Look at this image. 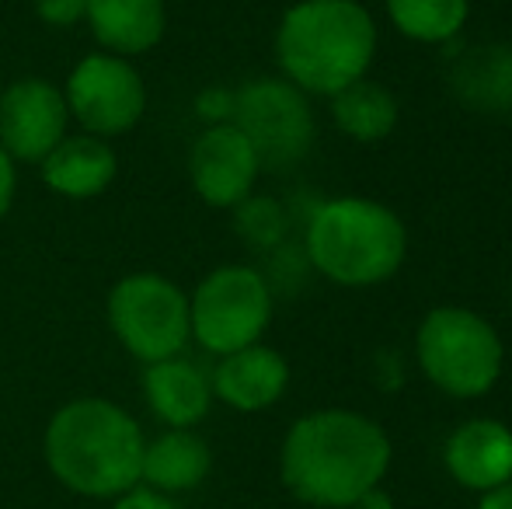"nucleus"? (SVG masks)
<instances>
[{"instance_id":"a878e982","label":"nucleus","mask_w":512,"mask_h":509,"mask_svg":"<svg viewBox=\"0 0 512 509\" xmlns=\"http://www.w3.org/2000/svg\"><path fill=\"white\" fill-rule=\"evenodd\" d=\"M14 196H18V164L0 150V224H4L7 213H11Z\"/></svg>"},{"instance_id":"7ed1b4c3","label":"nucleus","mask_w":512,"mask_h":509,"mask_svg":"<svg viewBox=\"0 0 512 509\" xmlns=\"http://www.w3.org/2000/svg\"><path fill=\"white\" fill-rule=\"evenodd\" d=\"M272 53L279 77L328 102L370 77L380 53V25L363 0H297L279 14Z\"/></svg>"},{"instance_id":"9b49d317","label":"nucleus","mask_w":512,"mask_h":509,"mask_svg":"<svg viewBox=\"0 0 512 509\" xmlns=\"http://www.w3.org/2000/svg\"><path fill=\"white\" fill-rule=\"evenodd\" d=\"M262 161L234 123L203 126L189 150L192 192L213 210H234L255 192Z\"/></svg>"},{"instance_id":"f3484780","label":"nucleus","mask_w":512,"mask_h":509,"mask_svg":"<svg viewBox=\"0 0 512 509\" xmlns=\"http://www.w3.org/2000/svg\"><path fill=\"white\" fill-rule=\"evenodd\" d=\"M84 25L91 28L102 53L136 60L164 42L168 4L164 0H88Z\"/></svg>"},{"instance_id":"0eeeda50","label":"nucleus","mask_w":512,"mask_h":509,"mask_svg":"<svg viewBox=\"0 0 512 509\" xmlns=\"http://www.w3.org/2000/svg\"><path fill=\"white\" fill-rule=\"evenodd\" d=\"M108 332L143 367L182 356L192 342L189 293L164 272H129L108 290Z\"/></svg>"},{"instance_id":"b1692460","label":"nucleus","mask_w":512,"mask_h":509,"mask_svg":"<svg viewBox=\"0 0 512 509\" xmlns=\"http://www.w3.org/2000/svg\"><path fill=\"white\" fill-rule=\"evenodd\" d=\"M373 381L384 387V391H398L401 381H405V363H401L398 349H380L373 356Z\"/></svg>"},{"instance_id":"39448f33","label":"nucleus","mask_w":512,"mask_h":509,"mask_svg":"<svg viewBox=\"0 0 512 509\" xmlns=\"http://www.w3.org/2000/svg\"><path fill=\"white\" fill-rule=\"evenodd\" d=\"M411 360L439 394L478 401L506 374V342L481 311L467 304H436L418 318Z\"/></svg>"},{"instance_id":"ddd939ff","label":"nucleus","mask_w":512,"mask_h":509,"mask_svg":"<svg viewBox=\"0 0 512 509\" xmlns=\"http://www.w3.org/2000/svg\"><path fill=\"white\" fill-rule=\"evenodd\" d=\"M443 468L460 489L478 496L512 482V429L492 415L464 419L446 436Z\"/></svg>"},{"instance_id":"393cba45","label":"nucleus","mask_w":512,"mask_h":509,"mask_svg":"<svg viewBox=\"0 0 512 509\" xmlns=\"http://www.w3.org/2000/svg\"><path fill=\"white\" fill-rule=\"evenodd\" d=\"M108 509H185L178 499L171 496H161V492L147 489V485H136L133 492H126V496H119Z\"/></svg>"},{"instance_id":"1a4fd4ad","label":"nucleus","mask_w":512,"mask_h":509,"mask_svg":"<svg viewBox=\"0 0 512 509\" xmlns=\"http://www.w3.org/2000/svg\"><path fill=\"white\" fill-rule=\"evenodd\" d=\"M60 88L67 98L70 123L108 143L112 136L133 133L147 112V84L136 63L102 49L81 56Z\"/></svg>"},{"instance_id":"f03ea898","label":"nucleus","mask_w":512,"mask_h":509,"mask_svg":"<svg viewBox=\"0 0 512 509\" xmlns=\"http://www.w3.org/2000/svg\"><path fill=\"white\" fill-rule=\"evenodd\" d=\"M147 436L129 408L112 398H70L46 422L42 461L67 492L115 503L140 485Z\"/></svg>"},{"instance_id":"423d86ee","label":"nucleus","mask_w":512,"mask_h":509,"mask_svg":"<svg viewBox=\"0 0 512 509\" xmlns=\"http://www.w3.org/2000/svg\"><path fill=\"white\" fill-rule=\"evenodd\" d=\"M272 318H276V290L258 265H216L189 293L192 342L209 356H227L265 342Z\"/></svg>"},{"instance_id":"5701e85b","label":"nucleus","mask_w":512,"mask_h":509,"mask_svg":"<svg viewBox=\"0 0 512 509\" xmlns=\"http://www.w3.org/2000/svg\"><path fill=\"white\" fill-rule=\"evenodd\" d=\"M196 116L203 119V126H220L234 119V88H203L196 95Z\"/></svg>"},{"instance_id":"bb28decb","label":"nucleus","mask_w":512,"mask_h":509,"mask_svg":"<svg viewBox=\"0 0 512 509\" xmlns=\"http://www.w3.org/2000/svg\"><path fill=\"white\" fill-rule=\"evenodd\" d=\"M349 509H398V506H394L391 492H387L384 485H377V489L363 492V496H359Z\"/></svg>"},{"instance_id":"6e6552de","label":"nucleus","mask_w":512,"mask_h":509,"mask_svg":"<svg viewBox=\"0 0 512 509\" xmlns=\"http://www.w3.org/2000/svg\"><path fill=\"white\" fill-rule=\"evenodd\" d=\"M255 147L262 171H290L310 154L317 136L314 98L279 74H262L234 88V119Z\"/></svg>"},{"instance_id":"20e7f679","label":"nucleus","mask_w":512,"mask_h":509,"mask_svg":"<svg viewBox=\"0 0 512 509\" xmlns=\"http://www.w3.org/2000/svg\"><path fill=\"white\" fill-rule=\"evenodd\" d=\"M310 272L342 290L384 286L408 262V224L370 196L321 199L304 220L300 241Z\"/></svg>"},{"instance_id":"c85d7f7f","label":"nucleus","mask_w":512,"mask_h":509,"mask_svg":"<svg viewBox=\"0 0 512 509\" xmlns=\"http://www.w3.org/2000/svg\"><path fill=\"white\" fill-rule=\"evenodd\" d=\"M509 119H512V105H509Z\"/></svg>"},{"instance_id":"aec40b11","label":"nucleus","mask_w":512,"mask_h":509,"mask_svg":"<svg viewBox=\"0 0 512 509\" xmlns=\"http://www.w3.org/2000/svg\"><path fill=\"white\" fill-rule=\"evenodd\" d=\"M474 0H384V18L415 46H450L464 35Z\"/></svg>"},{"instance_id":"4468645a","label":"nucleus","mask_w":512,"mask_h":509,"mask_svg":"<svg viewBox=\"0 0 512 509\" xmlns=\"http://www.w3.org/2000/svg\"><path fill=\"white\" fill-rule=\"evenodd\" d=\"M140 394L147 412L164 429H196L213 408L209 370L185 353L147 363L140 374Z\"/></svg>"},{"instance_id":"cd10ccee","label":"nucleus","mask_w":512,"mask_h":509,"mask_svg":"<svg viewBox=\"0 0 512 509\" xmlns=\"http://www.w3.org/2000/svg\"><path fill=\"white\" fill-rule=\"evenodd\" d=\"M478 509H512V482L499 485V489H492V492H481Z\"/></svg>"},{"instance_id":"6ab92c4d","label":"nucleus","mask_w":512,"mask_h":509,"mask_svg":"<svg viewBox=\"0 0 512 509\" xmlns=\"http://www.w3.org/2000/svg\"><path fill=\"white\" fill-rule=\"evenodd\" d=\"M328 116L345 140L373 147V143H384L394 136L401 123V102L387 84L363 77V81L349 84L328 98Z\"/></svg>"},{"instance_id":"4be33fe9","label":"nucleus","mask_w":512,"mask_h":509,"mask_svg":"<svg viewBox=\"0 0 512 509\" xmlns=\"http://www.w3.org/2000/svg\"><path fill=\"white\" fill-rule=\"evenodd\" d=\"M32 7L49 28H77L88 14V0H32Z\"/></svg>"},{"instance_id":"9d476101","label":"nucleus","mask_w":512,"mask_h":509,"mask_svg":"<svg viewBox=\"0 0 512 509\" xmlns=\"http://www.w3.org/2000/svg\"><path fill=\"white\" fill-rule=\"evenodd\" d=\"M70 136L63 88L49 77H14L0 88V150L14 164H42Z\"/></svg>"},{"instance_id":"c756f323","label":"nucleus","mask_w":512,"mask_h":509,"mask_svg":"<svg viewBox=\"0 0 512 509\" xmlns=\"http://www.w3.org/2000/svg\"><path fill=\"white\" fill-rule=\"evenodd\" d=\"M0 88H4V84H0Z\"/></svg>"},{"instance_id":"a211bd4d","label":"nucleus","mask_w":512,"mask_h":509,"mask_svg":"<svg viewBox=\"0 0 512 509\" xmlns=\"http://www.w3.org/2000/svg\"><path fill=\"white\" fill-rule=\"evenodd\" d=\"M213 471V450L199 429H161L143 447L140 485L161 496H185L196 492Z\"/></svg>"},{"instance_id":"dca6fc26","label":"nucleus","mask_w":512,"mask_h":509,"mask_svg":"<svg viewBox=\"0 0 512 509\" xmlns=\"http://www.w3.org/2000/svg\"><path fill=\"white\" fill-rule=\"evenodd\" d=\"M39 175L53 196L84 203L108 192V185L119 175V154L108 140L74 133L56 150H49L46 161L39 164Z\"/></svg>"},{"instance_id":"f257e3e1","label":"nucleus","mask_w":512,"mask_h":509,"mask_svg":"<svg viewBox=\"0 0 512 509\" xmlns=\"http://www.w3.org/2000/svg\"><path fill=\"white\" fill-rule=\"evenodd\" d=\"M394 443L373 415L356 408H314L290 422L279 443V478L307 509H349L384 485Z\"/></svg>"},{"instance_id":"412c9836","label":"nucleus","mask_w":512,"mask_h":509,"mask_svg":"<svg viewBox=\"0 0 512 509\" xmlns=\"http://www.w3.org/2000/svg\"><path fill=\"white\" fill-rule=\"evenodd\" d=\"M234 227L241 234L244 245H251L255 252H276L290 238V213L279 199L258 196L251 192L241 206H234Z\"/></svg>"},{"instance_id":"f8f14e48","label":"nucleus","mask_w":512,"mask_h":509,"mask_svg":"<svg viewBox=\"0 0 512 509\" xmlns=\"http://www.w3.org/2000/svg\"><path fill=\"white\" fill-rule=\"evenodd\" d=\"M290 381V360L276 346H265V342L244 346L227 356H216L213 370H209L213 401H220L230 412L241 415L269 412L272 405H279L286 398Z\"/></svg>"},{"instance_id":"2eb2a0df","label":"nucleus","mask_w":512,"mask_h":509,"mask_svg":"<svg viewBox=\"0 0 512 509\" xmlns=\"http://www.w3.org/2000/svg\"><path fill=\"white\" fill-rule=\"evenodd\" d=\"M450 95L478 116H509L512 42H471L450 56Z\"/></svg>"}]
</instances>
